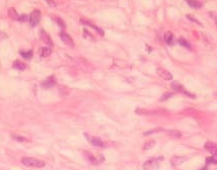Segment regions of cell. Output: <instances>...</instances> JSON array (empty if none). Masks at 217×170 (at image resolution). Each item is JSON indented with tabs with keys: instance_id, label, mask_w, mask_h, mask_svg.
Instances as JSON below:
<instances>
[{
	"instance_id": "1",
	"label": "cell",
	"mask_w": 217,
	"mask_h": 170,
	"mask_svg": "<svg viewBox=\"0 0 217 170\" xmlns=\"http://www.w3.org/2000/svg\"><path fill=\"white\" fill-rule=\"evenodd\" d=\"M21 163L25 166L41 168L45 166V163L43 161L31 157H24L21 159Z\"/></svg>"
},
{
	"instance_id": "2",
	"label": "cell",
	"mask_w": 217,
	"mask_h": 170,
	"mask_svg": "<svg viewBox=\"0 0 217 170\" xmlns=\"http://www.w3.org/2000/svg\"><path fill=\"white\" fill-rule=\"evenodd\" d=\"M171 86L175 90H176L177 91H178V92H180L181 94L185 95L186 96L189 97L190 98H192V99L195 98V95L194 94H191V93L186 90L184 88V86L182 85V84L180 83L178 81H175L172 82Z\"/></svg>"
},
{
	"instance_id": "3",
	"label": "cell",
	"mask_w": 217,
	"mask_h": 170,
	"mask_svg": "<svg viewBox=\"0 0 217 170\" xmlns=\"http://www.w3.org/2000/svg\"><path fill=\"white\" fill-rule=\"evenodd\" d=\"M41 18V12L38 10H35L31 13L29 17L30 24L32 27H35L36 25L38 24Z\"/></svg>"
},
{
	"instance_id": "4",
	"label": "cell",
	"mask_w": 217,
	"mask_h": 170,
	"mask_svg": "<svg viewBox=\"0 0 217 170\" xmlns=\"http://www.w3.org/2000/svg\"><path fill=\"white\" fill-rule=\"evenodd\" d=\"M159 166V163L156 159H151L146 161L143 164L144 170H154Z\"/></svg>"
},
{
	"instance_id": "5",
	"label": "cell",
	"mask_w": 217,
	"mask_h": 170,
	"mask_svg": "<svg viewBox=\"0 0 217 170\" xmlns=\"http://www.w3.org/2000/svg\"><path fill=\"white\" fill-rule=\"evenodd\" d=\"M60 38L62 40V42H64L65 45H66L70 48H74V40L72 39V37L68 34L65 33H62L60 34Z\"/></svg>"
},
{
	"instance_id": "6",
	"label": "cell",
	"mask_w": 217,
	"mask_h": 170,
	"mask_svg": "<svg viewBox=\"0 0 217 170\" xmlns=\"http://www.w3.org/2000/svg\"><path fill=\"white\" fill-rule=\"evenodd\" d=\"M56 83L55 79L54 78V76H51L48 78L47 79L43 81L42 83H41V85L44 88H52Z\"/></svg>"
},
{
	"instance_id": "7",
	"label": "cell",
	"mask_w": 217,
	"mask_h": 170,
	"mask_svg": "<svg viewBox=\"0 0 217 170\" xmlns=\"http://www.w3.org/2000/svg\"><path fill=\"white\" fill-rule=\"evenodd\" d=\"M204 147L206 150L208 151L211 154H212L213 155L214 154L217 152V144L213 142H206L204 146Z\"/></svg>"
},
{
	"instance_id": "8",
	"label": "cell",
	"mask_w": 217,
	"mask_h": 170,
	"mask_svg": "<svg viewBox=\"0 0 217 170\" xmlns=\"http://www.w3.org/2000/svg\"><path fill=\"white\" fill-rule=\"evenodd\" d=\"M40 38L43 41V42L48 45L51 46L53 44L52 41H51L50 37L49 36V35L46 33L45 30H41L40 33Z\"/></svg>"
},
{
	"instance_id": "9",
	"label": "cell",
	"mask_w": 217,
	"mask_h": 170,
	"mask_svg": "<svg viewBox=\"0 0 217 170\" xmlns=\"http://www.w3.org/2000/svg\"><path fill=\"white\" fill-rule=\"evenodd\" d=\"M88 140L93 146H97V147H103L104 146V143L102 141L100 138L98 137H88Z\"/></svg>"
},
{
	"instance_id": "10",
	"label": "cell",
	"mask_w": 217,
	"mask_h": 170,
	"mask_svg": "<svg viewBox=\"0 0 217 170\" xmlns=\"http://www.w3.org/2000/svg\"><path fill=\"white\" fill-rule=\"evenodd\" d=\"M159 75L165 80H171L173 79V76L172 74L169 73L168 71L165 70L160 69L159 72Z\"/></svg>"
},
{
	"instance_id": "11",
	"label": "cell",
	"mask_w": 217,
	"mask_h": 170,
	"mask_svg": "<svg viewBox=\"0 0 217 170\" xmlns=\"http://www.w3.org/2000/svg\"><path fill=\"white\" fill-rule=\"evenodd\" d=\"M86 158L88 159V161L91 162L92 164H97L100 163V159H98L97 157H95L94 154H91L90 152H86L85 154Z\"/></svg>"
},
{
	"instance_id": "12",
	"label": "cell",
	"mask_w": 217,
	"mask_h": 170,
	"mask_svg": "<svg viewBox=\"0 0 217 170\" xmlns=\"http://www.w3.org/2000/svg\"><path fill=\"white\" fill-rule=\"evenodd\" d=\"M13 67L17 70H24L25 68H26V65L23 62L20 61V60H16L14 62V63L13 64Z\"/></svg>"
},
{
	"instance_id": "13",
	"label": "cell",
	"mask_w": 217,
	"mask_h": 170,
	"mask_svg": "<svg viewBox=\"0 0 217 170\" xmlns=\"http://www.w3.org/2000/svg\"><path fill=\"white\" fill-rule=\"evenodd\" d=\"M187 3L191 8H200L203 6V3L199 1H187Z\"/></svg>"
},
{
	"instance_id": "14",
	"label": "cell",
	"mask_w": 217,
	"mask_h": 170,
	"mask_svg": "<svg viewBox=\"0 0 217 170\" xmlns=\"http://www.w3.org/2000/svg\"><path fill=\"white\" fill-rule=\"evenodd\" d=\"M185 161V159L184 157H174L172 160V163L173 166H179Z\"/></svg>"
},
{
	"instance_id": "15",
	"label": "cell",
	"mask_w": 217,
	"mask_h": 170,
	"mask_svg": "<svg viewBox=\"0 0 217 170\" xmlns=\"http://www.w3.org/2000/svg\"><path fill=\"white\" fill-rule=\"evenodd\" d=\"M8 15L9 16L11 17V19H12L13 20H18L19 16L16 10H15V8H13V7L10 8L8 10Z\"/></svg>"
},
{
	"instance_id": "16",
	"label": "cell",
	"mask_w": 217,
	"mask_h": 170,
	"mask_svg": "<svg viewBox=\"0 0 217 170\" xmlns=\"http://www.w3.org/2000/svg\"><path fill=\"white\" fill-rule=\"evenodd\" d=\"M173 37V35L172 32L168 31L164 34V40L168 44H171L172 43Z\"/></svg>"
},
{
	"instance_id": "17",
	"label": "cell",
	"mask_w": 217,
	"mask_h": 170,
	"mask_svg": "<svg viewBox=\"0 0 217 170\" xmlns=\"http://www.w3.org/2000/svg\"><path fill=\"white\" fill-rule=\"evenodd\" d=\"M20 55L23 58L25 59H30L33 57V51L29 50L28 51H20Z\"/></svg>"
},
{
	"instance_id": "18",
	"label": "cell",
	"mask_w": 217,
	"mask_h": 170,
	"mask_svg": "<svg viewBox=\"0 0 217 170\" xmlns=\"http://www.w3.org/2000/svg\"><path fill=\"white\" fill-rule=\"evenodd\" d=\"M51 50L50 48H46V47L41 48V56H43V57L49 56L51 54Z\"/></svg>"
},
{
	"instance_id": "19",
	"label": "cell",
	"mask_w": 217,
	"mask_h": 170,
	"mask_svg": "<svg viewBox=\"0 0 217 170\" xmlns=\"http://www.w3.org/2000/svg\"><path fill=\"white\" fill-rule=\"evenodd\" d=\"M155 143L156 142H155V141L154 140H149V141L146 142L144 143L143 149L144 150H148V149L151 148L152 147L154 146Z\"/></svg>"
},
{
	"instance_id": "20",
	"label": "cell",
	"mask_w": 217,
	"mask_h": 170,
	"mask_svg": "<svg viewBox=\"0 0 217 170\" xmlns=\"http://www.w3.org/2000/svg\"><path fill=\"white\" fill-rule=\"evenodd\" d=\"M178 43L180 45L184 46V47L187 48H190V44L187 41H186L185 39H180L178 40Z\"/></svg>"
},
{
	"instance_id": "21",
	"label": "cell",
	"mask_w": 217,
	"mask_h": 170,
	"mask_svg": "<svg viewBox=\"0 0 217 170\" xmlns=\"http://www.w3.org/2000/svg\"><path fill=\"white\" fill-rule=\"evenodd\" d=\"M173 95V94L171 92H167L166 93V94H164L162 97L161 99H160V101H164V100H168L169 98L171 97Z\"/></svg>"
},
{
	"instance_id": "22",
	"label": "cell",
	"mask_w": 217,
	"mask_h": 170,
	"mask_svg": "<svg viewBox=\"0 0 217 170\" xmlns=\"http://www.w3.org/2000/svg\"><path fill=\"white\" fill-rule=\"evenodd\" d=\"M169 134L171 135H172L174 138H178L180 137V136H181L180 133L177 131H171L169 132Z\"/></svg>"
},
{
	"instance_id": "23",
	"label": "cell",
	"mask_w": 217,
	"mask_h": 170,
	"mask_svg": "<svg viewBox=\"0 0 217 170\" xmlns=\"http://www.w3.org/2000/svg\"><path fill=\"white\" fill-rule=\"evenodd\" d=\"M56 23H57V24H59L62 28H64L65 27V23L64 22L63 20L62 19H60V18L56 19Z\"/></svg>"
},
{
	"instance_id": "24",
	"label": "cell",
	"mask_w": 217,
	"mask_h": 170,
	"mask_svg": "<svg viewBox=\"0 0 217 170\" xmlns=\"http://www.w3.org/2000/svg\"><path fill=\"white\" fill-rule=\"evenodd\" d=\"M27 19H28V17L27 15H21V16L19 17L18 20L20 22H25V21H27Z\"/></svg>"
},
{
	"instance_id": "25",
	"label": "cell",
	"mask_w": 217,
	"mask_h": 170,
	"mask_svg": "<svg viewBox=\"0 0 217 170\" xmlns=\"http://www.w3.org/2000/svg\"><path fill=\"white\" fill-rule=\"evenodd\" d=\"M157 131H158V130H156V129H155V130H149V131H146V132L143 133V135H145V136H149V135H152V133H156Z\"/></svg>"
},
{
	"instance_id": "26",
	"label": "cell",
	"mask_w": 217,
	"mask_h": 170,
	"mask_svg": "<svg viewBox=\"0 0 217 170\" xmlns=\"http://www.w3.org/2000/svg\"><path fill=\"white\" fill-rule=\"evenodd\" d=\"M91 25V26H92L93 27H94V29L97 30V31L98 33H100V34H102V35H104V30H103L101 28H100V27H98L95 26V25Z\"/></svg>"
},
{
	"instance_id": "27",
	"label": "cell",
	"mask_w": 217,
	"mask_h": 170,
	"mask_svg": "<svg viewBox=\"0 0 217 170\" xmlns=\"http://www.w3.org/2000/svg\"><path fill=\"white\" fill-rule=\"evenodd\" d=\"M14 139L15 140L19 141V142H24V141H25V138L24 137H19V136L15 137Z\"/></svg>"
},
{
	"instance_id": "28",
	"label": "cell",
	"mask_w": 217,
	"mask_h": 170,
	"mask_svg": "<svg viewBox=\"0 0 217 170\" xmlns=\"http://www.w3.org/2000/svg\"><path fill=\"white\" fill-rule=\"evenodd\" d=\"M187 18L189 19H190V20H192V21H193V22H197L198 24H199V22L198 21V20H196V19L194 17V16H192V15H187Z\"/></svg>"
},
{
	"instance_id": "29",
	"label": "cell",
	"mask_w": 217,
	"mask_h": 170,
	"mask_svg": "<svg viewBox=\"0 0 217 170\" xmlns=\"http://www.w3.org/2000/svg\"><path fill=\"white\" fill-rule=\"evenodd\" d=\"M211 159H212V163H213L217 164V152L213 154V157H211Z\"/></svg>"
},
{
	"instance_id": "30",
	"label": "cell",
	"mask_w": 217,
	"mask_h": 170,
	"mask_svg": "<svg viewBox=\"0 0 217 170\" xmlns=\"http://www.w3.org/2000/svg\"><path fill=\"white\" fill-rule=\"evenodd\" d=\"M211 15V17H212L215 20V22H216V24L217 25V13H215V12H211L210 13Z\"/></svg>"
},
{
	"instance_id": "31",
	"label": "cell",
	"mask_w": 217,
	"mask_h": 170,
	"mask_svg": "<svg viewBox=\"0 0 217 170\" xmlns=\"http://www.w3.org/2000/svg\"><path fill=\"white\" fill-rule=\"evenodd\" d=\"M206 168H203V169H200V170H206Z\"/></svg>"
}]
</instances>
